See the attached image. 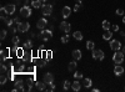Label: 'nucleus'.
<instances>
[{"label": "nucleus", "instance_id": "12", "mask_svg": "<svg viewBox=\"0 0 125 92\" xmlns=\"http://www.w3.org/2000/svg\"><path fill=\"white\" fill-rule=\"evenodd\" d=\"M114 74H115L116 76H121L124 74V67L120 66V65H116L115 67H114Z\"/></svg>", "mask_w": 125, "mask_h": 92}, {"label": "nucleus", "instance_id": "44", "mask_svg": "<svg viewBox=\"0 0 125 92\" xmlns=\"http://www.w3.org/2000/svg\"><path fill=\"white\" fill-rule=\"evenodd\" d=\"M123 23H124V24H125V16H124V17H123Z\"/></svg>", "mask_w": 125, "mask_h": 92}, {"label": "nucleus", "instance_id": "11", "mask_svg": "<svg viewBox=\"0 0 125 92\" xmlns=\"http://www.w3.org/2000/svg\"><path fill=\"white\" fill-rule=\"evenodd\" d=\"M15 5L14 4H8L6 6H5V10H6V13H8V15H11V14H14L15 13Z\"/></svg>", "mask_w": 125, "mask_h": 92}, {"label": "nucleus", "instance_id": "46", "mask_svg": "<svg viewBox=\"0 0 125 92\" xmlns=\"http://www.w3.org/2000/svg\"><path fill=\"white\" fill-rule=\"evenodd\" d=\"M41 1H46V0H41Z\"/></svg>", "mask_w": 125, "mask_h": 92}, {"label": "nucleus", "instance_id": "43", "mask_svg": "<svg viewBox=\"0 0 125 92\" xmlns=\"http://www.w3.org/2000/svg\"><path fill=\"white\" fill-rule=\"evenodd\" d=\"M121 52H123V54H125V46H124V47L121 49Z\"/></svg>", "mask_w": 125, "mask_h": 92}, {"label": "nucleus", "instance_id": "34", "mask_svg": "<svg viewBox=\"0 0 125 92\" xmlns=\"http://www.w3.org/2000/svg\"><path fill=\"white\" fill-rule=\"evenodd\" d=\"M6 31H5V30H1V34H0V39H1V40H4L5 37H6Z\"/></svg>", "mask_w": 125, "mask_h": 92}, {"label": "nucleus", "instance_id": "20", "mask_svg": "<svg viewBox=\"0 0 125 92\" xmlns=\"http://www.w3.org/2000/svg\"><path fill=\"white\" fill-rule=\"evenodd\" d=\"M111 37H113V33L110 30H105V33L103 34V39L104 40H111Z\"/></svg>", "mask_w": 125, "mask_h": 92}, {"label": "nucleus", "instance_id": "5", "mask_svg": "<svg viewBox=\"0 0 125 92\" xmlns=\"http://www.w3.org/2000/svg\"><path fill=\"white\" fill-rule=\"evenodd\" d=\"M93 57L95 60H99V61H103L104 60V52L103 50H93Z\"/></svg>", "mask_w": 125, "mask_h": 92}, {"label": "nucleus", "instance_id": "1", "mask_svg": "<svg viewBox=\"0 0 125 92\" xmlns=\"http://www.w3.org/2000/svg\"><path fill=\"white\" fill-rule=\"evenodd\" d=\"M53 37V33H51V30H41V33L39 34V39L44 40V41H48Z\"/></svg>", "mask_w": 125, "mask_h": 92}, {"label": "nucleus", "instance_id": "33", "mask_svg": "<svg viewBox=\"0 0 125 92\" xmlns=\"http://www.w3.org/2000/svg\"><path fill=\"white\" fill-rule=\"evenodd\" d=\"M74 77H75V80H80V78H83V74H80V72H76L74 74Z\"/></svg>", "mask_w": 125, "mask_h": 92}, {"label": "nucleus", "instance_id": "25", "mask_svg": "<svg viewBox=\"0 0 125 92\" xmlns=\"http://www.w3.org/2000/svg\"><path fill=\"white\" fill-rule=\"evenodd\" d=\"M54 90H55L54 82H50V84H46V88H45V91H49V92H53Z\"/></svg>", "mask_w": 125, "mask_h": 92}, {"label": "nucleus", "instance_id": "4", "mask_svg": "<svg viewBox=\"0 0 125 92\" xmlns=\"http://www.w3.org/2000/svg\"><path fill=\"white\" fill-rule=\"evenodd\" d=\"M59 29L61 30L62 33L69 34V33H70V30H71V25H70L69 23H66V21H62V23H60V26H59Z\"/></svg>", "mask_w": 125, "mask_h": 92}, {"label": "nucleus", "instance_id": "39", "mask_svg": "<svg viewBox=\"0 0 125 92\" xmlns=\"http://www.w3.org/2000/svg\"><path fill=\"white\" fill-rule=\"evenodd\" d=\"M113 31H119V26L118 25H113Z\"/></svg>", "mask_w": 125, "mask_h": 92}, {"label": "nucleus", "instance_id": "13", "mask_svg": "<svg viewBox=\"0 0 125 92\" xmlns=\"http://www.w3.org/2000/svg\"><path fill=\"white\" fill-rule=\"evenodd\" d=\"M61 14H62V17H68L70 14H71V9L69 8V6H64L62 8V10H61Z\"/></svg>", "mask_w": 125, "mask_h": 92}, {"label": "nucleus", "instance_id": "30", "mask_svg": "<svg viewBox=\"0 0 125 92\" xmlns=\"http://www.w3.org/2000/svg\"><path fill=\"white\" fill-rule=\"evenodd\" d=\"M61 42H62V44H68V42H69V35H68V34L61 37Z\"/></svg>", "mask_w": 125, "mask_h": 92}, {"label": "nucleus", "instance_id": "42", "mask_svg": "<svg viewBox=\"0 0 125 92\" xmlns=\"http://www.w3.org/2000/svg\"><path fill=\"white\" fill-rule=\"evenodd\" d=\"M120 35H121V36H124V37H125V33H124V31H120Z\"/></svg>", "mask_w": 125, "mask_h": 92}, {"label": "nucleus", "instance_id": "8", "mask_svg": "<svg viewBox=\"0 0 125 92\" xmlns=\"http://www.w3.org/2000/svg\"><path fill=\"white\" fill-rule=\"evenodd\" d=\"M20 14H21V16H24V17H29L31 15V9L25 5V6H23L21 9H20Z\"/></svg>", "mask_w": 125, "mask_h": 92}, {"label": "nucleus", "instance_id": "16", "mask_svg": "<svg viewBox=\"0 0 125 92\" xmlns=\"http://www.w3.org/2000/svg\"><path fill=\"white\" fill-rule=\"evenodd\" d=\"M13 91H24V84H23V81H18V82L15 84V88Z\"/></svg>", "mask_w": 125, "mask_h": 92}, {"label": "nucleus", "instance_id": "17", "mask_svg": "<svg viewBox=\"0 0 125 92\" xmlns=\"http://www.w3.org/2000/svg\"><path fill=\"white\" fill-rule=\"evenodd\" d=\"M76 60L75 61H71V62H69L68 65V71H70V72H73V71H75L76 70Z\"/></svg>", "mask_w": 125, "mask_h": 92}, {"label": "nucleus", "instance_id": "28", "mask_svg": "<svg viewBox=\"0 0 125 92\" xmlns=\"http://www.w3.org/2000/svg\"><path fill=\"white\" fill-rule=\"evenodd\" d=\"M18 57H23V55H24V50L23 49H16V54H15Z\"/></svg>", "mask_w": 125, "mask_h": 92}, {"label": "nucleus", "instance_id": "3", "mask_svg": "<svg viewBox=\"0 0 125 92\" xmlns=\"http://www.w3.org/2000/svg\"><path fill=\"white\" fill-rule=\"evenodd\" d=\"M113 60L116 65L121 64L124 61V54L121 52V51H116V54H114V56H113Z\"/></svg>", "mask_w": 125, "mask_h": 92}, {"label": "nucleus", "instance_id": "2", "mask_svg": "<svg viewBox=\"0 0 125 92\" xmlns=\"http://www.w3.org/2000/svg\"><path fill=\"white\" fill-rule=\"evenodd\" d=\"M41 11H43V15H44V16L51 15V13H53V5H50V4H44L43 8H41Z\"/></svg>", "mask_w": 125, "mask_h": 92}, {"label": "nucleus", "instance_id": "31", "mask_svg": "<svg viewBox=\"0 0 125 92\" xmlns=\"http://www.w3.org/2000/svg\"><path fill=\"white\" fill-rule=\"evenodd\" d=\"M70 86H71V82H69V81L66 80L65 82H64V90H66V91H68V90L70 88Z\"/></svg>", "mask_w": 125, "mask_h": 92}, {"label": "nucleus", "instance_id": "41", "mask_svg": "<svg viewBox=\"0 0 125 92\" xmlns=\"http://www.w3.org/2000/svg\"><path fill=\"white\" fill-rule=\"evenodd\" d=\"M13 23H14V20H8V21H6L8 26H11V25H13Z\"/></svg>", "mask_w": 125, "mask_h": 92}, {"label": "nucleus", "instance_id": "7", "mask_svg": "<svg viewBox=\"0 0 125 92\" xmlns=\"http://www.w3.org/2000/svg\"><path fill=\"white\" fill-rule=\"evenodd\" d=\"M29 29H30V25L28 23H19L18 24V31H20V33H26Z\"/></svg>", "mask_w": 125, "mask_h": 92}, {"label": "nucleus", "instance_id": "21", "mask_svg": "<svg viewBox=\"0 0 125 92\" xmlns=\"http://www.w3.org/2000/svg\"><path fill=\"white\" fill-rule=\"evenodd\" d=\"M73 57H74V60H80L81 59V51L80 50H74L73 51Z\"/></svg>", "mask_w": 125, "mask_h": 92}, {"label": "nucleus", "instance_id": "45", "mask_svg": "<svg viewBox=\"0 0 125 92\" xmlns=\"http://www.w3.org/2000/svg\"><path fill=\"white\" fill-rule=\"evenodd\" d=\"M76 1H78V3H83V0H76Z\"/></svg>", "mask_w": 125, "mask_h": 92}, {"label": "nucleus", "instance_id": "14", "mask_svg": "<svg viewBox=\"0 0 125 92\" xmlns=\"http://www.w3.org/2000/svg\"><path fill=\"white\" fill-rule=\"evenodd\" d=\"M71 88H73V90H74L75 92H78V91H80V88H81V84L79 82V81H78V80H75V81H74V82H73V84H71Z\"/></svg>", "mask_w": 125, "mask_h": 92}, {"label": "nucleus", "instance_id": "29", "mask_svg": "<svg viewBox=\"0 0 125 92\" xmlns=\"http://www.w3.org/2000/svg\"><path fill=\"white\" fill-rule=\"evenodd\" d=\"M23 60H24V61H30V60H31V55L28 54V52H24V55H23Z\"/></svg>", "mask_w": 125, "mask_h": 92}, {"label": "nucleus", "instance_id": "38", "mask_svg": "<svg viewBox=\"0 0 125 92\" xmlns=\"http://www.w3.org/2000/svg\"><path fill=\"white\" fill-rule=\"evenodd\" d=\"M116 14L118 15H123L124 14V10L123 9H116Z\"/></svg>", "mask_w": 125, "mask_h": 92}, {"label": "nucleus", "instance_id": "35", "mask_svg": "<svg viewBox=\"0 0 125 92\" xmlns=\"http://www.w3.org/2000/svg\"><path fill=\"white\" fill-rule=\"evenodd\" d=\"M80 9H81V3H78V4L74 6V11H79Z\"/></svg>", "mask_w": 125, "mask_h": 92}, {"label": "nucleus", "instance_id": "18", "mask_svg": "<svg viewBox=\"0 0 125 92\" xmlns=\"http://www.w3.org/2000/svg\"><path fill=\"white\" fill-rule=\"evenodd\" d=\"M9 52H10V50L9 49H4V50H1V61H5L8 57H9Z\"/></svg>", "mask_w": 125, "mask_h": 92}, {"label": "nucleus", "instance_id": "22", "mask_svg": "<svg viewBox=\"0 0 125 92\" xmlns=\"http://www.w3.org/2000/svg\"><path fill=\"white\" fill-rule=\"evenodd\" d=\"M81 84H83V86H84L85 88H89V87H91V85H93V82H91L90 78H84Z\"/></svg>", "mask_w": 125, "mask_h": 92}, {"label": "nucleus", "instance_id": "23", "mask_svg": "<svg viewBox=\"0 0 125 92\" xmlns=\"http://www.w3.org/2000/svg\"><path fill=\"white\" fill-rule=\"evenodd\" d=\"M86 49H88V50H91V51L95 49V44H94V41H91V40L86 41Z\"/></svg>", "mask_w": 125, "mask_h": 92}, {"label": "nucleus", "instance_id": "40", "mask_svg": "<svg viewBox=\"0 0 125 92\" xmlns=\"http://www.w3.org/2000/svg\"><path fill=\"white\" fill-rule=\"evenodd\" d=\"M46 59H48V60L51 59V51H48V52H46Z\"/></svg>", "mask_w": 125, "mask_h": 92}, {"label": "nucleus", "instance_id": "6", "mask_svg": "<svg viewBox=\"0 0 125 92\" xmlns=\"http://www.w3.org/2000/svg\"><path fill=\"white\" fill-rule=\"evenodd\" d=\"M110 49L113 51H119L121 49L120 41H118V40H111V41H110Z\"/></svg>", "mask_w": 125, "mask_h": 92}, {"label": "nucleus", "instance_id": "27", "mask_svg": "<svg viewBox=\"0 0 125 92\" xmlns=\"http://www.w3.org/2000/svg\"><path fill=\"white\" fill-rule=\"evenodd\" d=\"M33 47V42H31V40H26L25 44H24V49H31Z\"/></svg>", "mask_w": 125, "mask_h": 92}, {"label": "nucleus", "instance_id": "9", "mask_svg": "<svg viewBox=\"0 0 125 92\" xmlns=\"http://www.w3.org/2000/svg\"><path fill=\"white\" fill-rule=\"evenodd\" d=\"M46 25H48V20L44 19V17H43V19H39L38 23H36V27H38L39 30H44Z\"/></svg>", "mask_w": 125, "mask_h": 92}, {"label": "nucleus", "instance_id": "26", "mask_svg": "<svg viewBox=\"0 0 125 92\" xmlns=\"http://www.w3.org/2000/svg\"><path fill=\"white\" fill-rule=\"evenodd\" d=\"M110 27H111V24L108 21V20H104L103 21V29L104 30H110Z\"/></svg>", "mask_w": 125, "mask_h": 92}, {"label": "nucleus", "instance_id": "24", "mask_svg": "<svg viewBox=\"0 0 125 92\" xmlns=\"http://www.w3.org/2000/svg\"><path fill=\"white\" fill-rule=\"evenodd\" d=\"M73 36H74L75 40H78V41H80V40H83V34L80 31H75L74 34H73Z\"/></svg>", "mask_w": 125, "mask_h": 92}, {"label": "nucleus", "instance_id": "37", "mask_svg": "<svg viewBox=\"0 0 125 92\" xmlns=\"http://www.w3.org/2000/svg\"><path fill=\"white\" fill-rule=\"evenodd\" d=\"M5 72H6V67H5V65L3 64V65H1V75H4Z\"/></svg>", "mask_w": 125, "mask_h": 92}, {"label": "nucleus", "instance_id": "19", "mask_svg": "<svg viewBox=\"0 0 125 92\" xmlns=\"http://www.w3.org/2000/svg\"><path fill=\"white\" fill-rule=\"evenodd\" d=\"M31 6L35 8V9L43 8V1H41V0H34V1H31Z\"/></svg>", "mask_w": 125, "mask_h": 92}, {"label": "nucleus", "instance_id": "10", "mask_svg": "<svg viewBox=\"0 0 125 92\" xmlns=\"http://www.w3.org/2000/svg\"><path fill=\"white\" fill-rule=\"evenodd\" d=\"M43 81H44L45 84H50V82H54V75H53V74H50V72H46V74H44Z\"/></svg>", "mask_w": 125, "mask_h": 92}, {"label": "nucleus", "instance_id": "15", "mask_svg": "<svg viewBox=\"0 0 125 92\" xmlns=\"http://www.w3.org/2000/svg\"><path fill=\"white\" fill-rule=\"evenodd\" d=\"M35 86H36V88L39 91H44L46 88V84L44 82V81H38V82L35 84Z\"/></svg>", "mask_w": 125, "mask_h": 92}, {"label": "nucleus", "instance_id": "32", "mask_svg": "<svg viewBox=\"0 0 125 92\" xmlns=\"http://www.w3.org/2000/svg\"><path fill=\"white\" fill-rule=\"evenodd\" d=\"M19 41H20V39H19L18 36H14V37H13V44H14L15 46H18V44H19Z\"/></svg>", "mask_w": 125, "mask_h": 92}, {"label": "nucleus", "instance_id": "36", "mask_svg": "<svg viewBox=\"0 0 125 92\" xmlns=\"http://www.w3.org/2000/svg\"><path fill=\"white\" fill-rule=\"evenodd\" d=\"M0 82H1V85H4V84L6 82V77H5V75H1V78H0Z\"/></svg>", "mask_w": 125, "mask_h": 92}]
</instances>
